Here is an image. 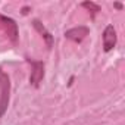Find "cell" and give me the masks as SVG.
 <instances>
[{"label": "cell", "mask_w": 125, "mask_h": 125, "mask_svg": "<svg viewBox=\"0 0 125 125\" xmlns=\"http://www.w3.org/2000/svg\"><path fill=\"white\" fill-rule=\"evenodd\" d=\"M88 32L90 31H88L87 27H75L72 30H68L65 32V37L69 38V40H72V41H75V43H81L88 35Z\"/></svg>", "instance_id": "obj_5"}, {"label": "cell", "mask_w": 125, "mask_h": 125, "mask_svg": "<svg viewBox=\"0 0 125 125\" xmlns=\"http://www.w3.org/2000/svg\"><path fill=\"white\" fill-rule=\"evenodd\" d=\"M32 25H34V28H35L40 34H41V37H43V38L46 40V43H47V47L50 49V47L53 46V37H52V34H50V32H49V31L43 27V24H41L40 21H37V19L32 22Z\"/></svg>", "instance_id": "obj_6"}, {"label": "cell", "mask_w": 125, "mask_h": 125, "mask_svg": "<svg viewBox=\"0 0 125 125\" xmlns=\"http://www.w3.org/2000/svg\"><path fill=\"white\" fill-rule=\"evenodd\" d=\"M0 118H2L9 104V93H10V81L8 74L0 69Z\"/></svg>", "instance_id": "obj_1"}, {"label": "cell", "mask_w": 125, "mask_h": 125, "mask_svg": "<svg viewBox=\"0 0 125 125\" xmlns=\"http://www.w3.org/2000/svg\"><path fill=\"white\" fill-rule=\"evenodd\" d=\"M0 30L6 34V37H8L13 44L18 41V35H19V32H18V25H16V22H15L12 18H8V16H5V15L0 13Z\"/></svg>", "instance_id": "obj_2"}, {"label": "cell", "mask_w": 125, "mask_h": 125, "mask_svg": "<svg viewBox=\"0 0 125 125\" xmlns=\"http://www.w3.org/2000/svg\"><path fill=\"white\" fill-rule=\"evenodd\" d=\"M31 66H32V71H31V77H30V83L34 85V87H38L43 77H44V63L43 62H37V60H31V59H27Z\"/></svg>", "instance_id": "obj_3"}, {"label": "cell", "mask_w": 125, "mask_h": 125, "mask_svg": "<svg viewBox=\"0 0 125 125\" xmlns=\"http://www.w3.org/2000/svg\"><path fill=\"white\" fill-rule=\"evenodd\" d=\"M81 6H83V8H85L87 10H90L93 15H96L97 12H100V6H99V5H96V3H93V2H84Z\"/></svg>", "instance_id": "obj_7"}, {"label": "cell", "mask_w": 125, "mask_h": 125, "mask_svg": "<svg viewBox=\"0 0 125 125\" xmlns=\"http://www.w3.org/2000/svg\"><path fill=\"white\" fill-rule=\"evenodd\" d=\"M116 44V32L112 25H107L103 32V49L104 52H110Z\"/></svg>", "instance_id": "obj_4"}, {"label": "cell", "mask_w": 125, "mask_h": 125, "mask_svg": "<svg viewBox=\"0 0 125 125\" xmlns=\"http://www.w3.org/2000/svg\"><path fill=\"white\" fill-rule=\"evenodd\" d=\"M115 8H116V9H122V5H121V3H115Z\"/></svg>", "instance_id": "obj_8"}]
</instances>
